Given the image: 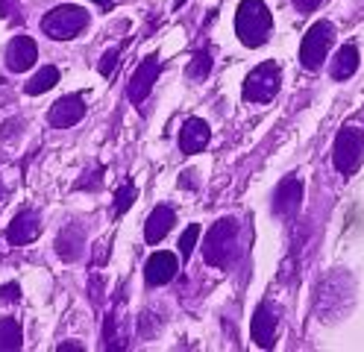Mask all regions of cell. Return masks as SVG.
<instances>
[{
    "label": "cell",
    "mask_w": 364,
    "mask_h": 352,
    "mask_svg": "<svg viewBox=\"0 0 364 352\" xmlns=\"http://www.w3.org/2000/svg\"><path fill=\"white\" fill-rule=\"evenodd\" d=\"M291 4L300 15H306V12H314L317 6H321V0H291Z\"/></svg>",
    "instance_id": "obj_25"
},
{
    "label": "cell",
    "mask_w": 364,
    "mask_h": 352,
    "mask_svg": "<svg viewBox=\"0 0 364 352\" xmlns=\"http://www.w3.org/2000/svg\"><path fill=\"white\" fill-rule=\"evenodd\" d=\"M0 15L6 21H12L18 15V0H0Z\"/></svg>",
    "instance_id": "obj_26"
},
{
    "label": "cell",
    "mask_w": 364,
    "mask_h": 352,
    "mask_svg": "<svg viewBox=\"0 0 364 352\" xmlns=\"http://www.w3.org/2000/svg\"><path fill=\"white\" fill-rule=\"evenodd\" d=\"M135 197H139V191H135V185L132 182H124L118 188V194H115V215H127V208L135 203Z\"/></svg>",
    "instance_id": "obj_20"
},
{
    "label": "cell",
    "mask_w": 364,
    "mask_h": 352,
    "mask_svg": "<svg viewBox=\"0 0 364 352\" xmlns=\"http://www.w3.org/2000/svg\"><path fill=\"white\" fill-rule=\"evenodd\" d=\"M18 297H21L18 282H6V285L0 288V299H4V302H18Z\"/></svg>",
    "instance_id": "obj_24"
},
{
    "label": "cell",
    "mask_w": 364,
    "mask_h": 352,
    "mask_svg": "<svg viewBox=\"0 0 364 352\" xmlns=\"http://www.w3.org/2000/svg\"><path fill=\"white\" fill-rule=\"evenodd\" d=\"M212 70V53L209 50H200L197 56H194V62L188 65V77L191 80H203Z\"/></svg>",
    "instance_id": "obj_21"
},
{
    "label": "cell",
    "mask_w": 364,
    "mask_h": 352,
    "mask_svg": "<svg viewBox=\"0 0 364 352\" xmlns=\"http://www.w3.org/2000/svg\"><path fill=\"white\" fill-rule=\"evenodd\" d=\"M303 206V182L297 176H285L277 188V200H273V211H277L279 218H294Z\"/></svg>",
    "instance_id": "obj_11"
},
{
    "label": "cell",
    "mask_w": 364,
    "mask_h": 352,
    "mask_svg": "<svg viewBox=\"0 0 364 352\" xmlns=\"http://www.w3.org/2000/svg\"><path fill=\"white\" fill-rule=\"evenodd\" d=\"M24 346V335H21V323L15 317L0 320V352H12Z\"/></svg>",
    "instance_id": "obj_18"
},
{
    "label": "cell",
    "mask_w": 364,
    "mask_h": 352,
    "mask_svg": "<svg viewBox=\"0 0 364 352\" xmlns=\"http://www.w3.org/2000/svg\"><path fill=\"white\" fill-rule=\"evenodd\" d=\"M91 4H97V6H112V0H91Z\"/></svg>",
    "instance_id": "obj_29"
},
{
    "label": "cell",
    "mask_w": 364,
    "mask_h": 352,
    "mask_svg": "<svg viewBox=\"0 0 364 352\" xmlns=\"http://www.w3.org/2000/svg\"><path fill=\"white\" fill-rule=\"evenodd\" d=\"M59 352H82L80 343H59Z\"/></svg>",
    "instance_id": "obj_27"
},
{
    "label": "cell",
    "mask_w": 364,
    "mask_h": 352,
    "mask_svg": "<svg viewBox=\"0 0 364 352\" xmlns=\"http://www.w3.org/2000/svg\"><path fill=\"white\" fill-rule=\"evenodd\" d=\"M82 247H85V241H82V232L77 226H68V229L59 232V238H56L59 258H65V262H77V258L82 255Z\"/></svg>",
    "instance_id": "obj_16"
},
{
    "label": "cell",
    "mask_w": 364,
    "mask_h": 352,
    "mask_svg": "<svg viewBox=\"0 0 364 352\" xmlns=\"http://www.w3.org/2000/svg\"><path fill=\"white\" fill-rule=\"evenodd\" d=\"M332 161L338 174H355L364 161V132L355 127H344L335 138V147H332Z\"/></svg>",
    "instance_id": "obj_5"
},
{
    "label": "cell",
    "mask_w": 364,
    "mask_h": 352,
    "mask_svg": "<svg viewBox=\"0 0 364 352\" xmlns=\"http://www.w3.org/2000/svg\"><path fill=\"white\" fill-rule=\"evenodd\" d=\"M277 323H279L277 311H273L267 302H262L259 309H256V314H253V341L262 349H270L273 346V338H277Z\"/></svg>",
    "instance_id": "obj_14"
},
{
    "label": "cell",
    "mask_w": 364,
    "mask_h": 352,
    "mask_svg": "<svg viewBox=\"0 0 364 352\" xmlns=\"http://www.w3.org/2000/svg\"><path fill=\"white\" fill-rule=\"evenodd\" d=\"M176 223V215H173V208L171 206H156L150 211V218L144 223V241L147 244H159L165 238V235L171 232V226Z\"/></svg>",
    "instance_id": "obj_15"
},
{
    "label": "cell",
    "mask_w": 364,
    "mask_h": 352,
    "mask_svg": "<svg viewBox=\"0 0 364 352\" xmlns=\"http://www.w3.org/2000/svg\"><path fill=\"white\" fill-rule=\"evenodd\" d=\"M4 200H6V188H4V182H0V208H4Z\"/></svg>",
    "instance_id": "obj_28"
},
{
    "label": "cell",
    "mask_w": 364,
    "mask_h": 352,
    "mask_svg": "<svg viewBox=\"0 0 364 352\" xmlns=\"http://www.w3.org/2000/svg\"><path fill=\"white\" fill-rule=\"evenodd\" d=\"M238 250V220L235 218H220L209 232H206V247H203V258L212 267H230L235 262Z\"/></svg>",
    "instance_id": "obj_2"
},
{
    "label": "cell",
    "mask_w": 364,
    "mask_h": 352,
    "mask_svg": "<svg viewBox=\"0 0 364 352\" xmlns=\"http://www.w3.org/2000/svg\"><path fill=\"white\" fill-rule=\"evenodd\" d=\"M282 80V70L277 62H262L259 68H253L244 80V100L247 103H270L273 97L279 94V82Z\"/></svg>",
    "instance_id": "obj_4"
},
{
    "label": "cell",
    "mask_w": 364,
    "mask_h": 352,
    "mask_svg": "<svg viewBox=\"0 0 364 352\" xmlns=\"http://www.w3.org/2000/svg\"><path fill=\"white\" fill-rule=\"evenodd\" d=\"M38 235H41V218L36 215L33 208H24V211H18V215L12 218V223L6 229V241L12 247H24V244H33Z\"/></svg>",
    "instance_id": "obj_8"
},
{
    "label": "cell",
    "mask_w": 364,
    "mask_h": 352,
    "mask_svg": "<svg viewBox=\"0 0 364 352\" xmlns=\"http://www.w3.org/2000/svg\"><path fill=\"white\" fill-rule=\"evenodd\" d=\"M273 15L264 6V0H241L235 12V36L244 47H262L270 38Z\"/></svg>",
    "instance_id": "obj_1"
},
{
    "label": "cell",
    "mask_w": 364,
    "mask_h": 352,
    "mask_svg": "<svg viewBox=\"0 0 364 352\" xmlns=\"http://www.w3.org/2000/svg\"><path fill=\"white\" fill-rule=\"evenodd\" d=\"M56 82H59V68L44 65V68L38 70V74L27 82V94H30V97H38V94H48Z\"/></svg>",
    "instance_id": "obj_19"
},
{
    "label": "cell",
    "mask_w": 364,
    "mask_h": 352,
    "mask_svg": "<svg viewBox=\"0 0 364 352\" xmlns=\"http://www.w3.org/2000/svg\"><path fill=\"white\" fill-rule=\"evenodd\" d=\"M88 27V12L82 6H56L41 18V33L53 41H71Z\"/></svg>",
    "instance_id": "obj_3"
},
{
    "label": "cell",
    "mask_w": 364,
    "mask_h": 352,
    "mask_svg": "<svg viewBox=\"0 0 364 352\" xmlns=\"http://www.w3.org/2000/svg\"><path fill=\"white\" fill-rule=\"evenodd\" d=\"M82 114H85V100H82V94H65V97H59L53 106H50V127L56 129H68V127H74L82 121Z\"/></svg>",
    "instance_id": "obj_9"
},
{
    "label": "cell",
    "mask_w": 364,
    "mask_h": 352,
    "mask_svg": "<svg viewBox=\"0 0 364 352\" xmlns=\"http://www.w3.org/2000/svg\"><path fill=\"white\" fill-rule=\"evenodd\" d=\"M121 50H124V47H112V50L103 53V59H100V65H97V70H100L103 77H112V74H115L118 59H121Z\"/></svg>",
    "instance_id": "obj_23"
},
{
    "label": "cell",
    "mask_w": 364,
    "mask_h": 352,
    "mask_svg": "<svg viewBox=\"0 0 364 352\" xmlns=\"http://www.w3.org/2000/svg\"><path fill=\"white\" fill-rule=\"evenodd\" d=\"M179 270V258L173 252H165V250H159L147 258V265H144V282L150 288H159V285H168V282L176 276Z\"/></svg>",
    "instance_id": "obj_10"
},
{
    "label": "cell",
    "mask_w": 364,
    "mask_h": 352,
    "mask_svg": "<svg viewBox=\"0 0 364 352\" xmlns=\"http://www.w3.org/2000/svg\"><path fill=\"white\" fill-rule=\"evenodd\" d=\"M38 59V47L30 36H15L6 47V68L12 70V74H24V70H30Z\"/></svg>",
    "instance_id": "obj_12"
},
{
    "label": "cell",
    "mask_w": 364,
    "mask_h": 352,
    "mask_svg": "<svg viewBox=\"0 0 364 352\" xmlns=\"http://www.w3.org/2000/svg\"><path fill=\"white\" fill-rule=\"evenodd\" d=\"M200 238V226L191 223L186 232H182V238H179V255H182V262H188V255L194 252V244Z\"/></svg>",
    "instance_id": "obj_22"
},
{
    "label": "cell",
    "mask_w": 364,
    "mask_h": 352,
    "mask_svg": "<svg viewBox=\"0 0 364 352\" xmlns=\"http://www.w3.org/2000/svg\"><path fill=\"white\" fill-rule=\"evenodd\" d=\"M159 74H162V62H159V56H147L139 68L132 70V77H129V85H127V97L139 106L150 97V91L153 85L159 82Z\"/></svg>",
    "instance_id": "obj_7"
},
{
    "label": "cell",
    "mask_w": 364,
    "mask_h": 352,
    "mask_svg": "<svg viewBox=\"0 0 364 352\" xmlns=\"http://www.w3.org/2000/svg\"><path fill=\"white\" fill-rule=\"evenodd\" d=\"M335 41V27L329 21H317L309 27V33L303 36V44H300V65L306 70H317L323 65L329 47Z\"/></svg>",
    "instance_id": "obj_6"
},
{
    "label": "cell",
    "mask_w": 364,
    "mask_h": 352,
    "mask_svg": "<svg viewBox=\"0 0 364 352\" xmlns=\"http://www.w3.org/2000/svg\"><path fill=\"white\" fill-rule=\"evenodd\" d=\"M355 70H358V50H355L353 44H344V47H341V50L335 53L329 74H332V80H350Z\"/></svg>",
    "instance_id": "obj_17"
},
{
    "label": "cell",
    "mask_w": 364,
    "mask_h": 352,
    "mask_svg": "<svg viewBox=\"0 0 364 352\" xmlns=\"http://www.w3.org/2000/svg\"><path fill=\"white\" fill-rule=\"evenodd\" d=\"M209 138H212V127L203 121V117H188L179 129V147H182V153L194 156L209 144Z\"/></svg>",
    "instance_id": "obj_13"
}]
</instances>
